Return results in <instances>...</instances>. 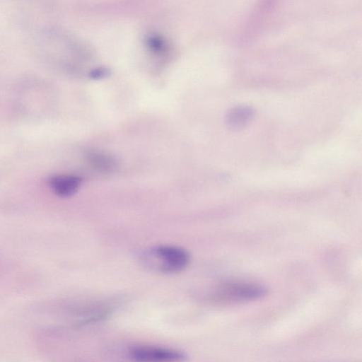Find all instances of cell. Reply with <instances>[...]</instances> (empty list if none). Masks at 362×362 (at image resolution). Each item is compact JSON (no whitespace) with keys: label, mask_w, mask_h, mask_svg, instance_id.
<instances>
[{"label":"cell","mask_w":362,"mask_h":362,"mask_svg":"<svg viewBox=\"0 0 362 362\" xmlns=\"http://www.w3.org/2000/svg\"><path fill=\"white\" fill-rule=\"evenodd\" d=\"M190 257L184 248L175 245H158L141 255V261L148 268L160 273L173 274L184 270Z\"/></svg>","instance_id":"obj_1"},{"label":"cell","mask_w":362,"mask_h":362,"mask_svg":"<svg viewBox=\"0 0 362 362\" xmlns=\"http://www.w3.org/2000/svg\"><path fill=\"white\" fill-rule=\"evenodd\" d=\"M255 116L253 108L239 105L230 109L226 115V127L232 131H239L247 127Z\"/></svg>","instance_id":"obj_4"},{"label":"cell","mask_w":362,"mask_h":362,"mask_svg":"<svg viewBox=\"0 0 362 362\" xmlns=\"http://www.w3.org/2000/svg\"><path fill=\"white\" fill-rule=\"evenodd\" d=\"M81 180L74 175H55L49 180L52 191L61 197H69L74 195L78 189Z\"/></svg>","instance_id":"obj_5"},{"label":"cell","mask_w":362,"mask_h":362,"mask_svg":"<svg viewBox=\"0 0 362 362\" xmlns=\"http://www.w3.org/2000/svg\"><path fill=\"white\" fill-rule=\"evenodd\" d=\"M129 355L138 361L172 362L183 361L186 355L175 349L151 346H139L132 348Z\"/></svg>","instance_id":"obj_2"},{"label":"cell","mask_w":362,"mask_h":362,"mask_svg":"<svg viewBox=\"0 0 362 362\" xmlns=\"http://www.w3.org/2000/svg\"><path fill=\"white\" fill-rule=\"evenodd\" d=\"M218 296L229 300H244L258 298L265 293V289L250 284H228L219 288Z\"/></svg>","instance_id":"obj_3"},{"label":"cell","mask_w":362,"mask_h":362,"mask_svg":"<svg viewBox=\"0 0 362 362\" xmlns=\"http://www.w3.org/2000/svg\"><path fill=\"white\" fill-rule=\"evenodd\" d=\"M92 158L93 162L98 167L105 168L112 166V160L111 158L104 156V155L94 154L92 156Z\"/></svg>","instance_id":"obj_6"}]
</instances>
